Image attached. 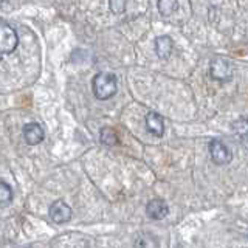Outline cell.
<instances>
[{
    "instance_id": "cell-4",
    "label": "cell",
    "mask_w": 248,
    "mask_h": 248,
    "mask_svg": "<svg viewBox=\"0 0 248 248\" xmlns=\"http://www.w3.org/2000/svg\"><path fill=\"white\" fill-rule=\"evenodd\" d=\"M211 76L213 79L217 81H230L232 78V73H234V68H232L230 61L225 59H216L211 62Z\"/></svg>"
},
{
    "instance_id": "cell-5",
    "label": "cell",
    "mask_w": 248,
    "mask_h": 248,
    "mask_svg": "<svg viewBox=\"0 0 248 248\" xmlns=\"http://www.w3.org/2000/svg\"><path fill=\"white\" fill-rule=\"evenodd\" d=\"M50 217H51V220L54 223H67L70 219H72V208H70L65 202H62V200H58V202H54V203L50 206V211H48Z\"/></svg>"
},
{
    "instance_id": "cell-2",
    "label": "cell",
    "mask_w": 248,
    "mask_h": 248,
    "mask_svg": "<svg viewBox=\"0 0 248 248\" xmlns=\"http://www.w3.org/2000/svg\"><path fill=\"white\" fill-rule=\"evenodd\" d=\"M19 44V37L16 30L10 25L0 23V59L16 50Z\"/></svg>"
},
{
    "instance_id": "cell-14",
    "label": "cell",
    "mask_w": 248,
    "mask_h": 248,
    "mask_svg": "<svg viewBox=\"0 0 248 248\" xmlns=\"http://www.w3.org/2000/svg\"><path fill=\"white\" fill-rule=\"evenodd\" d=\"M6 2H8V0H0V6H3V5H5Z\"/></svg>"
},
{
    "instance_id": "cell-3",
    "label": "cell",
    "mask_w": 248,
    "mask_h": 248,
    "mask_svg": "<svg viewBox=\"0 0 248 248\" xmlns=\"http://www.w3.org/2000/svg\"><path fill=\"white\" fill-rule=\"evenodd\" d=\"M209 154H211V158L216 165H228L232 160V152L230 151V147L225 144L222 140L214 138L211 143H209Z\"/></svg>"
},
{
    "instance_id": "cell-1",
    "label": "cell",
    "mask_w": 248,
    "mask_h": 248,
    "mask_svg": "<svg viewBox=\"0 0 248 248\" xmlns=\"http://www.w3.org/2000/svg\"><path fill=\"white\" fill-rule=\"evenodd\" d=\"M116 90H118V84L112 73H98L93 78V93L98 99L112 98Z\"/></svg>"
},
{
    "instance_id": "cell-6",
    "label": "cell",
    "mask_w": 248,
    "mask_h": 248,
    "mask_svg": "<svg viewBox=\"0 0 248 248\" xmlns=\"http://www.w3.org/2000/svg\"><path fill=\"white\" fill-rule=\"evenodd\" d=\"M146 213L147 216L151 217L154 220H161L165 219L169 213V206L165 200H160V199H154L151 200L149 203L146 206Z\"/></svg>"
},
{
    "instance_id": "cell-9",
    "label": "cell",
    "mask_w": 248,
    "mask_h": 248,
    "mask_svg": "<svg viewBox=\"0 0 248 248\" xmlns=\"http://www.w3.org/2000/svg\"><path fill=\"white\" fill-rule=\"evenodd\" d=\"M172 48H174V42L169 36H160L155 39V51H157L158 58L168 59L170 56V53H172Z\"/></svg>"
},
{
    "instance_id": "cell-15",
    "label": "cell",
    "mask_w": 248,
    "mask_h": 248,
    "mask_svg": "<svg viewBox=\"0 0 248 248\" xmlns=\"http://www.w3.org/2000/svg\"><path fill=\"white\" fill-rule=\"evenodd\" d=\"M247 140H248V135H247Z\"/></svg>"
},
{
    "instance_id": "cell-13",
    "label": "cell",
    "mask_w": 248,
    "mask_h": 248,
    "mask_svg": "<svg viewBox=\"0 0 248 248\" xmlns=\"http://www.w3.org/2000/svg\"><path fill=\"white\" fill-rule=\"evenodd\" d=\"M232 130L236 132V134L242 135V137H247L248 135V118L242 116V118L236 120L232 123Z\"/></svg>"
},
{
    "instance_id": "cell-12",
    "label": "cell",
    "mask_w": 248,
    "mask_h": 248,
    "mask_svg": "<svg viewBox=\"0 0 248 248\" xmlns=\"http://www.w3.org/2000/svg\"><path fill=\"white\" fill-rule=\"evenodd\" d=\"M13 200V189L11 186L5 183V182H0V206L8 205L10 202Z\"/></svg>"
},
{
    "instance_id": "cell-8",
    "label": "cell",
    "mask_w": 248,
    "mask_h": 248,
    "mask_svg": "<svg viewBox=\"0 0 248 248\" xmlns=\"http://www.w3.org/2000/svg\"><path fill=\"white\" fill-rule=\"evenodd\" d=\"M146 127L151 132L154 137H163L165 134V121H163L161 115L155 113V112H149L146 115Z\"/></svg>"
},
{
    "instance_id": "cell-10",
    "label": "cell",
    "mask_w": 248,
    "mask_h": 248,
    "mask_svg": "<svg viewBox=\"0 0 248 248\" xmlns=\"http://www.w3.org/2000/svg\"><path fill=\"white\" fill-rule=\"evenodd\" d=\"M157 6L160 14L168 17V16H172L178 10V2L177 0H158Z\"/></svg>"
},
{
    "instance_id": "cell-11",
    "label": "cell",
    "mask_w": 248,
    "mask_h": 248,
    "mask_svg": "<svg viewBox=\"0 0 248 248\" xmlns=\"http://www.w3.org/2000/svg\"><path fill=\"white\" fill-rule=\"evenodd\" d=\"M101 141L106 146H115L118 144V135L112 127H104L101 130Z\"/></svg>"
},
{
    "instance_id": "cell-7",
    "label": "cell",
    "mask_w": 248,
    "mask_h": 248,
    "mask_svg": "<svg viewBox=\"0 0 248 248\" xmlns=\"http://www.w3.org/2000/svg\"><path fill=\"white\" fill-rule=\"evenodd\" d=\"M44 129L39 126L37 123H30L23 127V138L30 146H34L44 141Z\"/></svg>"
}]
</instances>
